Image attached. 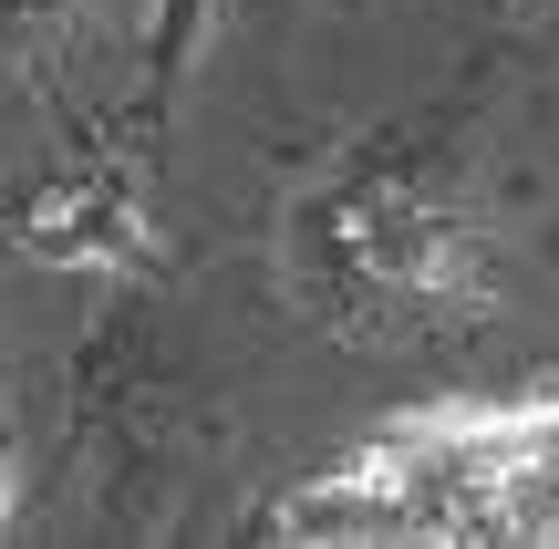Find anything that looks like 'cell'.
<instances>
[{"instance_id": "1", "label": "cell", "mask_w": 559, "mask_h": 549, "mask_svg": "<svg viewBox=\"0 0 559 549\" xmlns=\"http://www.w3.org/2000/svg\"><path fill=\"white\" fill-rule=\"evenodd\" d=\"M270 539L321 549H559V394L415 405L270 498Z\"/></svg>"}]
</instances>
